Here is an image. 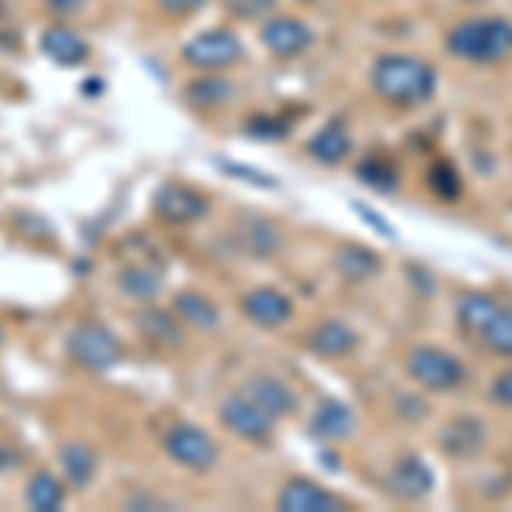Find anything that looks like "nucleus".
<instances>
[{
  "instance_id": "1",
  "label": "nucleus",
  "mask_w": 512,
  "mask_h": 512,
  "mask_svg": "<svg viewBox=\"0 0 512 512\" xmlns=\"http://www.w3.org/2000/svg\"><path fill=\"white\" fill-rule=\"evenodd\" d=\"M373 93L390 106H424L437 93V69L431 62L417 59V55H379L373 65Z\"/></svg>"
},
{
  "instance_id": "2",
  "label": "nucleus",
  "mask_w": 512,
  "mask_h": 512,
  "mask_svg": "<svg viewBox=\"0 0 512 512\" xmlns=\"http://www.w3.org/2000/svg\"><path fill=\"white\" fill-rule=\"evenodd\" d=\"M448 52L461 62L495 65L512 55V21L489 14V18H468L448 31Z\"/></svg>"
},
{
  "instance_id": "3",
  "label": "nucleus",
  "mask_w": 512,
  "mask_h": 512,
  "mask_svg": "<svg viewBox=\"0 0 512 512\" xmlns=\"http://www.w3.org/2000/svg\"><path fill=\"white\" fill-rule=\"evenodd\" d=\"M69 355L79 362L82 369H89V373H106V369H113L120 362L123 355V345L120 338L110 332L106 325H99V321H82L69 332Z\"/></svg>"
},
{
  "instance_id": "4",
  "label": "nucleus",
  "mask_w": 512,
  "mask_h": 512,
  "mask_svg": "<svg viewBox=\"0 0 512 512\" xmlns=\"http://www.w3.org/2000/svg\"><path fill=\"white\" fill-rule=\"evenodd\" d=\"M181 59L192 65V69L219 72V69H229V65H236L239 59H243V41H239L236 31H229V28L198 31L195 38L185 41Z\"/></svg>"
},
{
  "instance_id": "5",
  "label": "nucleus",
  "mask_w": 512,
  "mask_h": 512,
  "mask_svg": "<svg viewBox=\"0 0 512 512\" xmlns=\"http://www.w3.org/2000/svg\"><path fill=\"white\" fill-rule=\"evenodd\" d=\"M407 373L414 383L434 393L454 390V386L465 383V366H461L451 352L437 349V345H417V349L407 355Z\"/></svg>"
},
{
  "instance_id": "6",
  "label": "nucleus",
  "mask_w": 512,
  "mask_h": 512,
  "mask_svg": "<svg viewBox=\"0 0 512 512\" xmlns=\"http://www.w3.org/2000/svg\"><path fill=\"white\" fill-rule=\"evenodd\" d=\"M222 424L229 427L236 437H243V441H267L270 434H274V414H270L267 407H260V403L253 400L250 393H233L222 400V410H219Z\"/></svg>"
},
{
  "instance_id": "7",
  "label": "nucleus",
  "mask_w": 512,
  "mask_h": 512,
  "mask_svg": "<svg viewBox=\"0 0 512 512\" xmlns=\"http://www.w3.org/2000/svg\"><path fill=\"white\" fill-rule=\"evenodd\" d=\"M164 451L171 454V461L192 468V472H209L219 461V448L202 427L195 424H175L164 434Z\"/></svg>"
},
{
  "instance_id": "8",
  "label": "nucleus",
  "mask_w": 512,
  "mask_h": 512,
  "mask_svg": "<svg viewBox=\"0 0 512 512\" xmlns=\"http://www.w3.org/2000/svg\"><path fill=\"white\" fill-rule=\"evenodd\" d=\"M260 41L274 59H297L315 45V31L291 14H270L260 28Z\"/></svg>"
},
{
  "instance_id": "9",
  "label": "nucleus",
  "mask_w": 512,
  "mask_h": 512,
  "mask_svg": "<svg viewBox=\"0 0 512 512\" xmlns=\"http://www.w3.org/2000/svg\"><path fill=\"white\" fill-rule=\"evenodd\" d=\"M154 212H158V219L171 222V226H192L209 212V198L198 195L195 188L188 185H164L158 195H154Z\"/></svg>"
},
{
  "instance_id": "10",
  "label": "nucleus",
  "mask_w": 512,
  "mask_h": 512,
  "mask_svg": "<svg viewBox=\"0 0 512 512\" xmlns=\"http://www.w3.org/2000/svg\"><path fill=\"white\" fill-rule=\"evenodd\" d=\"M277 509L280 512H342V509H349V502H345L342 495L308 482V478H291L277 495Z\"/></svg>"
},
{
  "instance_id": "11",
  "label": "nucleus",
  "mask_w": 512,
  "mask_h": 512,
  "mask_svg": "<svg viewBox=\"0 0 512 512\" xmlns=\"http://www.w3.org/2000/svg\"><path fill=\"white\" fill-rule=\"evenodd\" d=\"M243 315L260 328H280L287 325L294 315V304L287 294H280L277 287H256L243 297Z\"/></svg>"
},
{
  "instance_id": "12",
  "label": "nucleus",
  "mask_w": 512,
  "mask_h": 512,
  "mask_svg": "<svg viewBox=\"0 0 512 512\" xmlns=\"http://www.w3.org/2000/svg\"><path fill=\"white\" fill-rule=\"evenodd\" d=\"M41 55H45L48 62L62 65V69H76L89 59V45L86 38L79 35V31L65 28V24H52V28L41 31Z\"/></svg>"
},
{
  "instance_id": "13",
  "label": "nucleus",
  "mask_w": 512,
  "mask_h": 512,
  "mask_svg": "<svg viewBox=\"0 0 512 512\" xmlns=\"http://www.w3.org/2000/svg\"><path fill=\"white\" fill-rule=\"evenodd\" d=\"M390 489H393L396 499L417 502V499H424V495L434 489V475H431V468L417 458V454H407V458H400L393 465Z\"/></svg>"
},
{
  "instance_id": "14",
  "label": "nucleus",
  "mask_w": 512,
  "mask_h": 512,
  "mask_svg": "<svg viewBox=\"0 0 512 512\" xmlns=\"http://www.w3.org/2000/svg\"><path fill=\"white\" fill-rule=\"evenodd\" d=\"M355 342H359V335L338 318L321 321V325L311 328V335H308V349L321 355V359H342V355H349L355 349Z\"/></svg>"
},
{
  "instance_id": "15",
  "label": "nucleus",
  "mask_w": 512,
  "mask_h": 512,
  "mask_svg": "<svg viewBox=\"0 0 512 512\" xmlns=\"http://www.w3.org/2000/svg\"><path fill=\"white\" fill-rule=\"evenodd\" d=\"M355 427V417L352 410L345 407L342 400H321L315 417H311V434L318 441H345Z\"/></svg>"
},
{
  "instance_id": "16",
  "label": "nucleus",
  "mask_w": 512,
  "mask_h": 512,
  "mask_svg": "<svg viewBox=\"0 0 512 512\" xmlns=\"http://www.w3.org/2000/svg\"><path fill=\"white\" fill-rule=\"evenodd\" d=\"M308 154L321 164H338L352 154V134L345 130L342 120H332L308 140Z\"/></svg>"
},
{
  "instance_id": "17",
  "label": "nucleus",
  "mask_w": 512,
  "mask_h": 512,
  "mask_svg": "<svg viewBox=\"0 0 512 512\" xmlns=\"http://www.w3.org/2000/svg\"><path fill=\"white\" fill-rule=\"evenodd\" d=\"M59 461H62L65 482H69L72 489H76V492L89 489V482H93V475H96V468H99V458H96V451L89 448V444L69 441L59 451Z\"/></svg>"
},
{
  "instance_id": "18",
  "label": "nucleus",
  "mask_w": 512,
  "mask_h": 512,
  "mask_svg": "<svg viewBox=\"0 0 512 512\" xmlns=\"http://www.w3.org/2000/svg\"><path fill=\"white\" fill-rule=\"evenodd\" d=\"M120 291L127 297H137V301H151V297L161 294L164 284V270L151 267V263H127V267L117 274Z\"/></svg>"
},
{
  "instance_id": "19",
  "label": "nucleus",
  "mask_w": 512,
  "mask_h": 512,
  "mask_svg": "<svg viewBox=\"0 0 512 512\" xmlns=\"http://www.w3.org/2000/svg\"><path fill=\"white\" fill-rule=\"evenodd\" d=\"M246 393H250L260 407H267L274 417H287L297 407V396L291 393V386L280 383L274 376H253L250 386H246Z\"/></svg>"
},
{
  "instance_id": "20",
  "label": "nucleus",
  "mask_w": 512,
  "mask_h": 512,
  "mask_svg": "<svg viewBox=\"0 0 512 512\" xmlns=\"http://www.w3.org/2000/svg\"><path fill=\"white\" fill-rule=\"evenodd\" d=\"M140 332H144V338L151 345H164V349H178L181 345V321L178 315H168V311H158V308H147L140 311L137 318Z\"/></svg>"
},
{
  "instance_id": "21",
  "label": "nucleus",
  "mask_w": 512,
  "mask_h": 512,
  "mask_svg": "<svg viewBox=\"0 0 512 512\" xmlns=\"http://www.w3.org/2000/svg\"><path fill=\"white\" fill-rule=\"evenodd\" d=\"M502 308V301L495 294H482V291H475V294H465L461 297V304H458V321H461V328H465L468 335H482L485 332V325L495 318V311Z\"/></svg>"
},
{
  "instance_id": "22",
  "label": "nucleus",
  "mask_w": 512,
  "mask_h": 512,
  "mask_svg": "<svg viewBox=\"0 0 512 512\" xmlns=\"http://www.w3.org/2000/svg\"><path fill=\"white\" fill-rule=\"evenodd\" d=\"M175 315L185 321V325L202 328V332H209V328L219 325V308L202 291H181V294H175Z\"/></svg>"
},
{
  "instance_id": "23",
  "label": "nucleus",
  "mask_w": 512,
  "mask_h": 512,
  "mask_svg": "<svg viewBox=\"0 0 512 512\" xmlns=\"http://www.w3.org/2000/svg\"><path fill=\"white\" fill-rule=\"evenodd\" d=\"M185 96H188V103H192V106H222V103H229V99H233V82L222 79L219 72H209V76L188 82Z\"/></svg>"
},
{
  "instance_id": "24",
  "label": "nucleus",
  "mask_w": 512,
  "mask_h": 512,
  "mask_svg": "<svg viewBox=\"0 0 512 512\" xmlns=\"http://www.w3.org/2000/svg\"><path fill=\"white\" fill-rule=\"evenodd\" d=\"M24 499H28V506L35 509V512H55V509H62L65 489H62V482L55 475L38 472L28 482V492H24Z\"/></svg>"
},
{
  "instance_id": "25",
  "label": "nucleus",
  "mask_w": 512,
  "mask_h": 512,
  "mask_svg": "<svg viewBox=\"0 0 512 512\" xmlns=\"http://www.w3.org/2000/svg\"><path fill=\"white\" fill-rule=\"evenodd\" d=\"M478 342L489 345L495 355H512V308L509 304H502V308L495 311V318L485 325V332L478 335Z\"/></svg>"
},
{
  "instance_id": "26",
  "label": "nucleus",
  "mask_w": 512,
  "mask_h": 512,
  "mask_svg": "<svg viewBox=\"0 0 512 512\" xmlns=\"http://www.w3.org/2000/svg\"><path fill=\"white\" fill-rule=\"evenodd\" d=\"M226 11L239 21H267L277 11V0H226Z\"/></svg>"
},
{
  "instance_id": "27",
  "label": "nucleus",
  "mask_w": 512,
  "mask_h": 512,
  "mask_svg": "<svg viewBox=\"0 0 512 512\" xmlns=\"http://www.w3.org/2000/svg\"><path fill=\"white\" fill-rule=\"evenodd\" d=\"M243 243H250L253 253L267 256V253H277L280 236H277L274 226H267V222H250V233L243 236Z\"/></svg>"
},
{
  "instance_id": "28",
  "label": "nucleus",
  "mask_w": 512,
  "mask_h": 512,
  "mask_svg": "<svg viewBox=\"0 0 512 512\" xmlns=\"http://www.w3.org/2000/svg\"><path fill=\"white\" fill-rule=\"evenodd\" d=\"M359 175L366 178L373 188L379 185V188H386V192H390V188H393V181H396L393 168H386L383 161H366V164H362V168H359Z\"/></svg>"
},
{
  "instance_id": "29",
  "label": "nucleus",
  "mask_w": 512,
  "mask_h": 512,
  "mask_svg": "<svg viewBox=\"0 0 512 512\" xmlns=\"http://www.w3.org/2000/svg\"><path fill=\"white\" fill-rule=\"evenodd\" d=\"M345 256H352V267H342L345 274H352V277H369V274H376L379 270V260L373 253H366V250H349Z\"/></svg>"
},
{
  "instance_id": "30",
  "label": "nucleus",
  "mask_w": 512,
  "mask_h": 512,
  "mask_svg": "<svg viewBox=\"0 0 512 512\" xmlns=\"http://www.w3.org/2000/svg\"><path fill=\"white\" fill-rule=\"evenodd\" d=\"M492 403H499V407H512V369L499 373V379L492 383Z\"/></svg>"
},
{
  "instance_id": "31",
  "label": "nucleus",
  "mask_w": 512,
  "mask_h": 512,
  "mask_svg": "<svg viewBox=\"0 0 512 512\" xmlns=\"http://www.w3.org/2000/svg\"><path fill=\"white\" fill-rule=\"evenodd\" d=\"M202 4H205V0H158V7H161L164 14H171V18H185V14H195Z\"/></svg>"
},
{
  "instance_id": "32",
  "label": "nucleus",
  "mask_w": 512,
  "mask_h": 512,
  "mask_svg": "<svg viewBox=\"0 0 512 512\" xmlns=\"http://www.w3.org/2000/svg\"><path fill=\"white\" fill-rule=\"evenodd\" d=\"M45 4L52 7L55 14H76L89 4V0H45Z\"/></svg>"
}]
</instances>
